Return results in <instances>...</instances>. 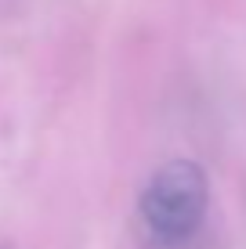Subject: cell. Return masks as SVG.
<instances>
[{
    "instance_id": "obj_1",
    "label": "cell",
    "mask_w": 246,
    "mask_h": 249,
    "mask_svg": "<svg viewBox=\"0 0 246 249\" xmlns=\"http://www.w3.org/2000/svg\"><path fill=\"white\" fill-rule=\"evenodd\" d=\"M207 213V177L196 162L174 159L149 177L141 217L159 238H189Z\"/></svg>"
}]
</instances>
